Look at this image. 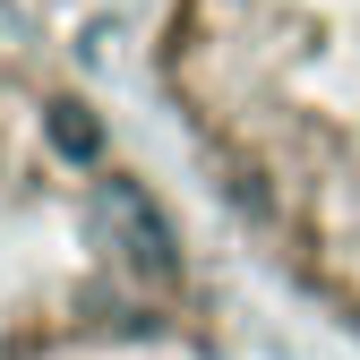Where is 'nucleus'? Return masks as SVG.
<instances>
[{
	"mask_svg": "<svg viewBox=\"0 0 360 360\" xmlns=\"http://www.w3.org/2000/svg\"><path fill=\"white\" fill-rule=\"evenodd\" d=\"M52 138H60L69 155H95V120H86L77 103H60V112H52Z\"/></svg>",
	"mask_w": 360,
	"mask_h": 360,
	"instance_id": "obj_1",
	"label": "nucleus"
}]
</instances>
